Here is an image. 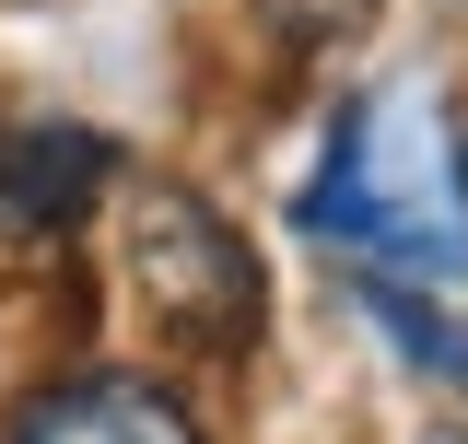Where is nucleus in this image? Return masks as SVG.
<instances>
[{"label":"nucleus","mask_w":468,"mask_h":444,"mask_svg":"<svg viewBox=\"0 0 468 444\" xmlns=\"http://www.w3.org/2000/svg\"><path fill=\"white\" fill-rule=\"evenodd\" d=\"M94 199H117V153L82 117H36L24 141H0V211L24 234H70Z\"/></svg>","instance_id":"nucleus-3"},{"label":"nucleus","mask_w":468,"mask_h":444,"mask_svg":"<svg viewBox=\"0 0 468 444\" xmlns=\"http://www.w3.org/2000/svg\"><path fill=\"white\" fill-rule=\"evenodd\" d=\"M304 234L340 246L387 292L468 304V199H457V141L433 82H387L328 129V164L304 187Z\"/></svg>","instance_id":"nucleus-1"},{"label":"nucleus","mask_w":468,"mask_h":444,"mask_svg":"<svg viewBox=\"0 0 468 444\" xmlns=\"http://www.w3.org/2000/svg\"><path fill=\"white\" fill-rule=\"evenodd\" d=\"M12 444H199V421L165 386H141V375H82V386H58Z\"/></svg>","instance_id":"nucleus-4"},{"label":"nucleus","mask_w":468,"mask_h":444,"mask_svg":"<svg viewBox=\"0 0 468 444\" xmlns=\"http://www.w3.org/2000/svg\"><path fill=\"white\" fill-rule=\"evenodd\" d=\"M457 199H468V141H457Z\"/></svg>","instance_id":"nucleus-5"},{"label":"nucleus","mask_w":468,"mask_h":444,"mask_svg":"<svg viewBox=\"0 0 468 444\" xmlns=\"http://www.w3.org/2000/svg\"><path fill=\"white\" fill-rule=\"evenodd\" d=\"M117 258H129V292L153 304V328L187 339V351H246L258 339V258L199 187H129L117 199Z\"/></svg>","instance_id":"nucleus-2"},{"label":"nucleus","mask_w":468,"mask_h":444,"mask_svg":"<svg viewBox=\"0 0 468 444\" xmlns=\"http://www.w3.org/2000/svg\"><path fill=\"white\" fill-rule=\"evenodd\" d=\"M421 444H468V433H421Z\"/></svg>","instance_id":"nucleus-6"}]
</instances>
